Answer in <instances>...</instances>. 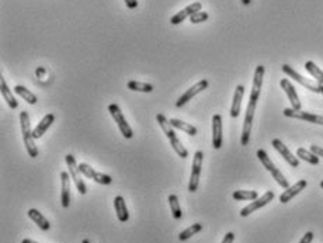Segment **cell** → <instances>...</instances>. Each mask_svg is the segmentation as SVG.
<instances>
[{
  "mask_svg": "<svg viewBox=\"0 0 323 243\" xmlns=\"http://www.w3.org/2000/svg\"><path fill=\"white\" fill-rule=\"evenodd\" d=\"M257 157H259V160L263 163V166L265 167V170H268L270 173H271V176L274 177V180L278 183V184L281 185L283 188H288L290 187V183H288V180L285 179L284 175L275 167V165L271 162V159L268 157V155H267V152L265 151H263V149H259L257 151Z\"/></svg>",
  "mask_w": 323,
  "mask_h": 243,
  "instance_id": "4",
  "label": "cell"
},
{
  "mask_svg": "<svg viewBox=\"0 0 323 243\" xmlns=\"http://www.w3.org/2000/svg\"><path fill=\"white\" fill-rule=\"evenodd\" d=\"M305 69L308 70V73H309L312 78H315V80H316L319 85H322L323 86V72L319 69V66L315 65V62H312V61L305 62Z\"/></svg>",
  "mask_w": 323,
  "mask_h": 243,
  "instance_id": "27",
  "label": "cell"
},
{
  "mask_svg": "<svg viewBox=\"0 0 323 243\" xmlns=\"http://www.w3.org/2000/svg\"><path fill=\"white\" fill-rule=\"evenodd\" d=\"M14 91H16V94H19L20 97L24 98L29 104H37V101H38V98H37V96L32 91H29V89L21 86V85H17L14 88Z\"/></svg>",
  "mask_w": 323,
  "mask_h": 243,
  "instance_id": "25",
  "label": "cell"
},
{
  "mask_svg": "<svg viewBox=\"0 0 323 243\" xmlns=\"http://www.w3.org/2000/svg\"><path fill=\"white\" fill-rule=\"evenodd\" d=\"M321 187H322V190H323V182H322V183H321Z\"/></svg>",
  "mask_w": 323,
  "mask_h": 243,
  "instance_id": "40",
  "label": "cell"
},
{
  "mask_svg": "<svg viewBox=\"0 0 323 243\" xmlns=\"http://www.w3.org/2000/svg\"><path fill=\"white\" fill-rule=\"evenodd\" d=\"M311 152H314L315 155L319 156V157H323V148L318 145H312L311 146Z\"/></svg>",
  "mask_w": 323,
  "mask_h": 243,
  "instance_id": "33",
  "label": "cell"
},
{
  "mask_svg": "<svg viewBox=\"0 0 323 243\" xmlns=\"http://www.w3.org/2000/svg\"><path fill=\"white\" fill-rule=\"evenodd\" d=\"M169 205H170V213L173 215L175 219H181L183 216V213H181V208H180V203H178V197L176 194H170L169 198Z\"/></svg>",
  "mask_w": 323,
  "mask_h": 243,
  "instance_id": "26",
  "label": "cell"
},
{
  "mask_svg": "<svg viewBox=\"0 0 323 243\" xmlns=\"http://www.w3.org/2000/svg\"><path fill=\"white\" fill-rule=\"evenodd\" d=\"M308 185V182L306 180H299V182H296L294 185H291V187H288V188H285V191L283 194L280 195V203H283V204H287L288 201H291L293 198H294L295 195H298L302 190H305V187Z\"/></svg>",
  "mask_w": 323,
  "mask_h": 243,
  "instance_id": "17",
  "label": "cell"
},
{
  "mask_svg": "<svg viewBox=\"0 0 323 243\" xmlns=\"http://www.w3.org/2000/svg\"><path fill=\"white\" fill-rule=\"evenodd\" d=\"M273 200H274V193H273V191H267V193H264L260 198H256L250 204L246 205L245 208L240 211V216H243V218L249 216L252 213H255L257 210L263 208V207L268 204V203H271Z\"/></svg>",
  "mask_w": 323,
  "mask_h": 243,
  "instance_id": "10",
  "label": "cell"
},
{
  "mask_svg": "<svg viewBox=\"0 0 323 243\" xmlns=\"http://www.w3.org/2000/svg\"><path fill=\"white\" fill-rule=\"evenodd\" d=\"M281 69H283V72H284L285 75H288L290 78L296 80V82H298L299 85H302L305 89H308V90H311V91H314V93H322V85H319L318 82H312V80H309L308 78H304V76L299 75L293 66L283 65V68Z\"/></svg>",
  "mask_w": 323,
  "mask_h": 243,
  "instance_id": "7",
  "label": "cell"
},
{
  "mask_svg": "<svg viewBox=\"0 0 323 243\" xmlns=\"http://www.w3.org/2000/svg\"><path fill=\"white\" fill-rule=\"evenodd\" d=\"M54 121H55V116H54V114H47L45 117L42 118V120L39 121L38 125L35 126V129L32 131L34 139H39L41 136L44 135L49 126L54 124Z\"/></svg>",
  "mask_w": 323,
  "mask_h": 243,
  "instance_id": "21",
  "label": "cell"
},
{
  "mask_svg": "<svg viewBox=\"0 0 323 243\" xmlns=\"http://www.w3.org/2000/svg\"><path fill=\"white\" fill-rule=\"evenodd\" d=\"M234 241H235V234H234V232H228V234L225 235L222 243H234Z\"/></svg>",
  "mask_w": 323,
  "mask_h": 243,
  "instance_id": "35",
  "label": "cell"
},
{
  "mask_svg": "<svg viewBox=\"0 0 323 243\" xmlns=\"http://www.w3.org/2000/svg\"><path fill=\"white\" fill-rule=\"evenodd\" d=\"M20 124H21V134H23V141L26 149L29 152V155L31 157H37L38 156V149L35 145V139L32 135V129H31V124H29V116L27 111H21L20 113Z\"/></svg>",
  "mask_w": 323,
  "mask_h": 243,
  "instance_id": "3",
  "label": "cell"
},
{
  "mask_svg": "<svg viewBox=\"0 0 323 243\" xmlns=\"http://www.w3.org/2000/svg\"><path fill=\"white\" fill-rule=\"evenodd\" d=\"M21 243H38V242H34V241H31V239H24Z\"/></svg>",
  "mask_w": 323,
  "mask_h": 243,
  "instance_id": "38",
  "label": "cell"
},
{
  "mask_svg": "<svg viewBox=\"0 0 323 243\" xmlns=\"http://www.w3.org/2000/svg\"><path fill=\"white\" fill-rule=\"evenodd\" d=\"M208 13L206 11H203V10H200V11H197V13H194L191 17H190V21L193 23V24H200V23H204V21H206L208 20Z\"/></svg>",
  "mask_w": 323,
  "mask_h": 243,
  "instance_id": "32",
  "label": "cell"
},
{
  "mask_svg": "<svg viewBox=\"0 0 323 243\" xmlns=\"http://www.w3.org/2000/svg\"><path fill=\"white\" fill-rule=\"evenodd\" d=\"M212 146L215 149L222 146V117L219 114L212 117Z\"/></svg>",
  "mask_w": 323,
  "mask_h": 243,
  "instance_id": "18",
  "label": "cell"
},
{
  "mask_svg": "<svg viewBox=\"0 0 323 243\" xmlns=\"http://www.w3.org/2000/svg\"><path fill=\"white\" fill-rule=\"evenodd\" d=\"M82 243H90V241H88V239H83V241H82Z\"/></svg>",
  "mask_w": 323,
  "mask_h": 243,
  "instance_id": "39",
  "label": "cell"
},
{
  "mask_svg": "<svg viewBox=\"0 0 323 243\" xmlns=\"http://www.w3.org/2000/svg\"><path fill=\"white\" fill-rule=\"evenodd\" d=\"M321 94H323V86H322V93H321Z\"/></svg>",
  "mask_w": 323,
  "mask_h": 243,
  "instance_id": "41",
  "label": "cell"
},
{
  "mask_svg": "<svg viewBox=\"0 0 323 243\" xmlns=\"http://www.w3.org/2000/svg\"><path fill=\"white\" fill-rule=\"evenodd\" d=\"M29 216L37 224V226H38L41 231H44V232H47V231H49V228H51V224L48 222V219L44 216V215L39 213L38 210H35V208H31V210H29Z\"/></svg>",
  "mask_w": 323,
  "mask_h": 243,
  "instance_id": "22",
  "label": "cell"
},
{
  "mask_svg": "<svg viewBox=\"0 0 323 243\" xmlns=\"http://www.w3.org/2000/svg\"><path fill=\"white\" fill-rule=\"evenodd\" d=\"M79 170H80V173L83 176H86L88 179L90 180H94L96 183L98 184H103V185H110L113 183V179H111V176L104 175V173H100V172H96L93 167H90L86 163H80L79 165Z\"/></svg>",
  "mask_w": 323,
  "mask_h": 243,
  "instance_id": "9",
  "label": "cell"
},
{
  "mask_svg": "<svg viewBox=\"0 0 323 243\" xmlns=\"http://www.w3.org/2000/svg\"><path fill=\"white\" fill-rule=\"evenodd\" d=\"M280 85H281V88L285 91V94L288 96V100H290V103H291V106L294 110L296 111H299L301 108H302V104H301V101H299V97H298V94H296V90L293 86V83L288 80V79H283L281 82H280Z\"/></svg>",
  "mask_w": 323,
  "mask_h": 243,
  "instance_id": "15",
  "label": "cell"
},
{
  "mask_svg": "<svg viewBox=\"0 0 323 243\" xmlns=\"http://www.w3.org/2000/svg\"><path fill=\"white\" fill-rule=\"evenodd\" d=\"M156 121L159 122V126L162 128L163 134H165V135L167 136V139L170 141V145L175 149V152H176L177 155L180 156L181 159H186L187 156H188V151H187L184 145L181 144V141L178 139V136L176 135L175 128L169 124V120H167L163 114H157Z\"/></svg>",
  "mask_w": 323,
  "mask_h": 243,
  "instance_id": "2",
  "label": "cell"
},
{
  "mask_svg": "<svg viewBox=\"0 0 323 243\" xmlns=\"http://www.w3.org/2000/svg\"><path fill=\"white\" fill-rule=\"evenodd\" d=\"M232 197L236 201H253L259 198V194L257 191H252V190H236Z\"/></svg>",
  "mask_w": 323,
  "mask_h": 243,
  "instance_id": "28",
  "label": "cell"
},
{
  "mask_svg": "<svg viewBox=\"0 0 323 243\" xmlns=\"http://www.w3.org/2000/svg\"><path fill=\"white\" fill-rule=\"evenodd\" d=\"M312 241H314V234L312 232H306L304 235V238L299 241V243H311Z\"/></svg>",
  "mask_w": 323,
  "mask_h": 243,
  "instance_id": "34",
  "label": "cell"
},
{
  "mask_svg": "<svg viewBox=\"0 0 323 243\" xmlns=\"http://www.w3.org/2000/svg\"><path fill=\"white\" fill-rule=\"evenodd\" d=\"M65 160H66V165L69 167V173H70V177L73 180V183L76 184V188H78L79 194L85 195L88 193V187L85 184L83 179L80 177V170H79V165L76 163V159L73 155H66L65 156Z\"/></svg>",
  "mask_w": 323,
  "mask_h": 243,
  "instance_id": "6",
  "label": "cell"
},
{
  "mask_svg": "<svg viewBox=\"0 0 323 243\" xmlns=\"http://www.w3.org/2000/svg\"><path fill=\"white\" fill-rule=\"evenodd\" d=\"M203 160H204L203 151H197L194 153L193 165H191V176H190V183H188L190 193H196L197 188H198V182H200V176H201V170H203Z\"/></svg>",
  "mask_w": 323,
  "mask_h": 243,
  "instance_id": "5",
  "label": "cell"
},
{
  "mask_svg": "<svg viewBox=\"0 0 323 243\" xmlns=\"http://www.w3.org/2000/svg\"><path fill=\"white\" fill-rule=\"evenodd\" d=\"M245 94V88L242 85H239L235 90L234 94V101H232V108H231V117L237 118L240 114V106H242V98Z\"/></svg>",
  "mask_w": 323,
  "mask_h": 243,
  "instance_id": "19",
  "label": "cell"
},
{
  "mask_svg": "<svg viewBox=\"0 0 323 243\" xmlns=\"http://www.w3.org/2000/svg\"><path fill=\"white\" fill-rule=\"evenodd\" d=\"M114 208H116V213H117L118 221L119 222H127L129 219V213H128L125 200L121 195H117L114 198Z\"/></svg>",
  "mask_w": 323,
  "mask_h": 243,
  "instance_id": "20",
  "label": "cell"
},
{
  "mask_svg": "<svg viewBox=\"0 0 323 243\" xmlns=\"http://www.w3.org/2000/svg\"><path fill=\"white\" fill-rule=\"evenodd\" d=\"M127 88L129 90L134 91H142V93H150L153 90V86L149 83H142V82H137V80H129L127 83Z\"/></svg>",
  "mask_w": 323,
  "mask_h": 243,
  "instance_id": "30",
  "label": "cell"
},
{
  "mask_svg": "<svg viewBox=\"0 0 323 243\" xmlns=\"http://www.w3.org/2000/svg\"><path fill=\"white\" fill-rule=\"evenodd\" d=\"M169 124L173 126V128H176V129H180V131L186 132V134H188V135H191V136L197 135L196 126H193L191 124H188V122H184V121H181V120H177V118H170V120H169Z\"/></svg>",
  "mask_w": 323,
  "mask_h": 243,
  "instance_id": "24",
  "label": "cell"
},
{
  "mask_svg": "<svg viewBox=\"0 0 323 243\" xmlns=\"http://www.w3.org/2000/svg\"><path fill=\"white\" fill-rule=\"evenodd\" d=\"M285 117L290 118H295V120H302V121H306V122H312V124H319V125H323V117L322 116H316V114H312V113H308V111H296L294 108H285L284 111Z\"/></svg>",
  "mask_w": 323,
  "mask_h": 243,
  "instance_id": "12",
  "label": "cell"
},
{
  "mask_svg": "<svg viewBox=\"0 0 323 243\" xmlns=\"http://www.w3.org/2000/svg\"><path fill=\"white\" fill-rule=\"evenodd\" d=\"M70 173L68 172H62L60 173V185H62V191H60V203L63 208H69L70 204Z\"/></svg>",
  "mask_w": 323,
  "mask_h": 243,
  "instance_id": "16",
  "label": "cell"
},
{
  "mask_svg": "<svg viewBox=\"0 0 323 243\" xmlns=\"http://www.w3.org/2000/svg\"><path fill=\"white\" fill-rule=\"evenodd\" d=\"M208 88V80L206 79H203V80H200V82H197L196 85L193 86V88H190L187 90L184 94H181L178 100L176 101V107L177 108H181L184 104H187L190 100H193V97H196L197 94H200L201 91H204L206 89Z\"/></svg>",
  "mask_w": 323,
  "mask_h": 243,
  "instance_id": "11",
  "label": "cell"
},
{
  "mask_svg": "<svg viewBox=\"0 0 323 243\" xmlns=\"http://www.w3.org/2000/svg\"><path fill=\"white\" fill-rule=\"evenodd\" d=\"M108 111H110L111 117L114 118V121L117 122V125L118 128H119L122 136H124L125 139H131V138L134 136V132H132V128H131L129 124L127 122L125 117H124L121 108L118 107L117 104H110V106H108Z\"/></svg>",
  "mask_w": 323,
  "mask_h": 243,
  "instance_id": "8",
  "label": "cell"
},
{
  "mask_svg": "<svg viewBox=\"0 0 323 243\" xmlns=\"http://www.w3.org/2000/svg\"><path fill=\"white\" fill-rule=\"evenodd\" d=\"M296 156H298L299 159L305 160V162L311 163V165H319V156H316L314 152L306 151L304 148H298V149H296Z\"/></svg>",
  "mask_w": 323,
  "mask_h": 243,
  "instance_id": "29",
  "label": "cell"
},
{
  "mask_svg": "<svg viewBox=\"0 0 323 243\" xmlns=\"http://www.w3.org/2000/svg\"><path fill=\"white\" fill-rule=\"evenodd\" d=\"M264 66L259 65L256 68L255 78H253V86H252V91H250V98H249V104L246 108V116L245 122H243V131H242V136H240V145L247 146L249 141H250V134H252V125H253V118H255V111L257 107V101L260 98V91H262V86H263V78H264Z\"/></svg>",
  "mask_w": 323,
  "mask_h": 243,
  "instance_id": "1",
  "label": "cell"
},
{
  "mask_svg": "<svg viewBox=\"0 0 323 243\" xmlns=\"http://www.w3.org/2000/svg\"><path fill=\"white\" fill-rule=\"evenodd\" d=\"M242 3H243L245 6H249V4L252 3V0H242Z\"/></svg>",
  "mask_w": 323,
  "mask_h": 243,
  "instance_id": "37",
  "label": "cell"
},
{
  "mask_svg": "<svg viewBox=\"0 0 323 243\" xmlns=\"http://www.w3.org/2000/svg\"><path fill=\"white\" fill-rule=\"evenodd\" d=\"M271 145H273V148H274L275 151H277L280 155L284 157L285 162H287L288 165L293 166V167H298V166H299L298 157L293 155V153L290 152V149H288V148H287L280 139H273V141H271Z\"/></svg>",
  "mask_w": 323,
  "mask_h": 243,
  "instance_id": "14",
  "label": "cell"
},
{
  "mask_svg": "<svg viewBox=\"0 0 323 243\" xmlns=\"http://www.w3.org/2000/svg\"><path fill=\"white\" fill-rule=\"evenodd\" d=\"M200 10H203V4H201L200 1H194V3H191V4H188L187 7H184L181 11L176 13V14L170 19V24L177 26V24L183 23L186 19H190L194 13L200 11Z\"/></svg>",
  "mask_w": 323,
  "mask_h": 243,
  "instance_id": "13",
  "label": "cell"
},
{
  "mask_svg": "<svg viewBox=\"0 0 323 243\" xmlns=\"http://www.w3.org/2000/svg\"><path fill=\"white\" fill-rule=\"evenodd\" d=\"M124 1H125L128 9L134 10L138 7V0H124Z\"/></svg>",
  "mask_w": 323,
  "mask_h": 243,
  "instance_id": "36",
  "label": "cell"
},
{
  "mask_svg": "<svg viewBox=\"0 0 323 243\" xmlns=\"http://www.w3.org/2000/svg\"><path fill=\"white\" fill-rule=\"evenodd\" d=\"M201 231H203V225L193 224L191 226H188L186 231H183L181 234L178 235V239H180L181 242H184V241H188L193 235L198 234V232H201Z\"/></svg>",
  "mask_w": 323,
  "mask_h": 243,
  "instance_id": "31",
  "label": "cell"
},
{
  "mask_svg": "<svg viewBox=\"0 0 323 243\" xmlns=\"http://www.w3.org/2000/svg\"><path fill=\"white\" fill-rule=\"evenodd\" d=\"M0 90H1V97L6 100V103L9 104L10 108L16 110V108L19 107V103H17V100L14 98V96H13V93H11V90H10L9 86H7L4 78H1V80H0Z\"/></svg>",
  "mask_w": 323,
  "mask_h": 243,
  "instance_id": "23",
  "label": "cell"
}]
</instances>
